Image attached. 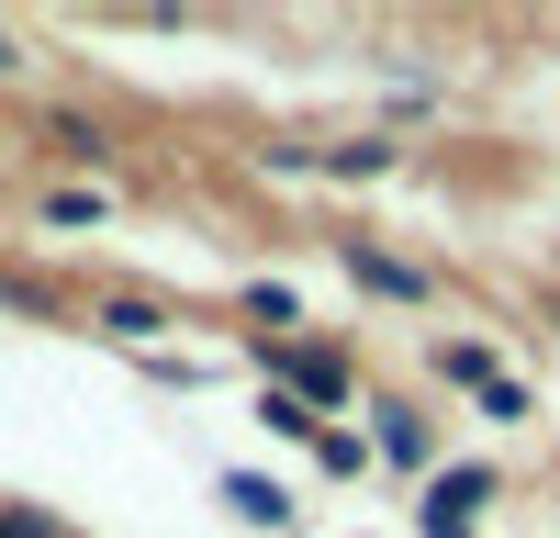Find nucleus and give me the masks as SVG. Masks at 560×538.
Segmentation results:
<instances>
[{
    "mask_svg": "<svg viewBox=\"0 0 560 538\" xmlns=\"http://www.w3.org/2000/svg\"><path fill=\"white\" fill-rule=\"evenodd\" d=\"M471 505H482V471H438V493H427V538H471Z\"/></svg>",
    "mask_w": 560,
    "mask_h": 538,
    "instance_id": "1",
    "label": "nucleus"
},
{
    "mask_svg": "<svg viewBox=\"0 0 560 538\" xmlns=\"http://www.w3.org/2000/svg\"><path fill=\"white\" fill-rule=\"evenodd\" d=\"M224 505H236L247 527H280V516H292V505H280V482H258V471H236V482H224Z\"/></svg>",
    "mask_w": 560,
    "mask_h": 538,
    "instance_id": "2",
    "label": "nucleus"
},
{
    "mask_svg": "<svg viewBox=\"0 0 560 538\" xmlns=\"http://www.w3.org/2000/svg\"><path fill=\"white\" fill-rule=\"evenodd\" d=\"M382 460H427V416H404V404H382Z\"/></svg>",
    "mask_w": 560,
    "mask_h": 538,
    "instance_id": "3",
    "label": "nucleus"
},
{
    "mask_svg": "<svg viewBox=\"0 0 560 538\" xmlns=\"http://www.w3.org/2000/svg\"><path fill=\"white\" fill-rule=\"evenodd\" d=\"M348 269H359V281H370V292H393V303H415V269H393L382 247H348Z\"/></svg>",
    "mask_w": 560,
    "mask_h": 538,
    "instance_id": "4",
    "label": "nucleus"
},
{
    "mask_svg": "<svg viewBox=\"0 0 560 538\" xmlns=\"http://www.w3.org/2000/svg\"><path fill=\"white\" fill-rule=\"evenodd\" d=\"M292 393H325V404H337V393H348V371H337V348H325V359H314V348H292Z\"/></svg>",
    "mask_w": 560,
    "mask_h": 538,
    "instance_id": "5",
    "label": "nucleus"
},
{
    "mask_svg": "<svg viewBox=\"0 0 560 538\" xmlns=\"http://www.w3.org/2000/svg\"><path fill=\"white\" fill-rule=\"evenodd\" d=\"M0 538H45V527H34V516H0Z\"/></svg>",
    "mask_w": 560,
    "mask_h": 538,
    "instance_id": "6",
    "label": "nucleus"
}]
</instances>
